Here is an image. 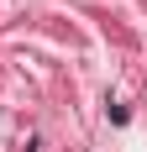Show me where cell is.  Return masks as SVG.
Here are the masks:
<instances>
[{"mask_svg":"<svg viewBox=\"0 0 147 152\" xmlns=\"http://www.w3.org/2000/svg\"><path fill=\"white\" fill-rule=\"evenodd\" d=\"M26 152H37V147H26Z\"/></svg>","mask_w":147,"mask_h":152,"instance_id":"1","label":"cell"}]
</instances>
